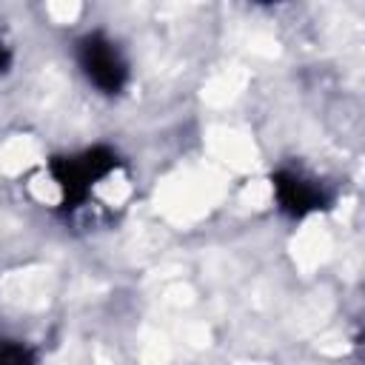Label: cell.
Instances as JSON below:
<instances>
[{
  "label": "cell",
  "instance_id": "obj_2",
  "mask_svg": "<svg viewBox=\"0 0 365 365\" xmlns=\"http://www.w3.org/2000/svg\"><path fill=\"white\" fill-rule=\"evenodd\" d=\"M80 66L86 71V77L106 94H117L123 86H125V63L117 51V46L94 31V34H86L80 40Z\"/></svg>",
  "mask_w": 365,
  "mask_h": 365
},
{
  "label": "cell",
  "instance_id": "obj_3",
  "mask_svg": "<svg viewBox=\"0 0 365 365\" xmlns=\"http://www.w3.org/2000/svg\"><path fill=\"white\" fill-rule=\"evenodd\" d=\"M274 194H277L279 208L291 217H305L308 211H317L325 202V197L317 185H311L308 180H302L291 171H277L274 174Z\"/></svg>",
  "mask_w": 365,
  "mask_h": 365
},
{
  "label": "cell",
  "instance_id": "obj_1",
  "mask_svg": "<svg viewBox=\"0 0 365 365\" xmlns=\"http://www.w3.org/2000/svg\"><path fill=\"white\" fill-rule=\"evenodd\" d=\"M114 154L108 148H91L83 157H68V160H54L51 163V174L63 191V202L68 208H74L77 202L86 200L88 185L100 177H106L114 168Z\"/></svg>",
  "mask_w": 365,
  "mask_h": 365
},
{
  "label": "cell",
  "instance_id": "obj_4",
  "mask_svg": "<svg viewBox=\"0 0 365 365\" xmlns=\"http://www.w3.org/2000/svg\"><path fill=\"white\" fill-rule=\"evenodd\" d=\"M6 63H9V54H6V48H3V46H0V71H3V68H6Z\"/></svg>",
  "mask_w": 365,
  "mask_h": 365
}]
</instances>
